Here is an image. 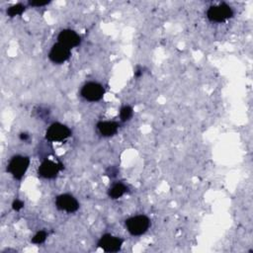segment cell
I'll return each instance as SVG.
<instances>
[{
    "mask_svg": "<svg viewBox=\"0 0 253 253\" xmlns=\"http://www.w3.org/2000/svg\"><path fill=\"white\" fill-rule=\"evenodd\" d=\"M126 227L133 236L144 234L150 226L149 218L144 214H138L126 219Z\"/></svg>",
    "mask_w": 253,
    "mask_h": 253,
    "instance_id": "6da1fadb",
    "label": "cell"
},
{
    "mask_svg": "<svg viewBox=\"0 0 253 253\" xmlns=\"http://www.w3.org/2000/svg\"><path fill=\"white\" fill-rule=\"evenodd\" d=\"M30 165V158L23 155L13 156L7 166V171L17 180H21Z\"/></svg>",
    "mask_w": 253,
    "mask_h": 253,
    "instance_id": "7a4b0ae2",
    "label": "cell"
},
{
    "mask_svg": "<svg viewBox=\"0 0 253 253\" xmlns=\"http://www.w3.org/2000/svg\"><path fill=\"white\" fill-rule=\"evenodd\" d=\"M233 16V11L225 3L211 6L207 11V17L211 22L222 23Z\"/></svg>",
    "mask_w": 253,
    "mask_h": 253,
    "instance_id": "3957f363",
    "label": "cell"
},
{
    "mask_svg": "<svg viewBox=\"0 0 253 253\" xmlns=\"http://www.w3.org/2000/svg\"><path fill=\"white\" fill-rule=\"evenodd\" d=\"M71 135V130L65 125L60 123L51 124L45 132V139L50 142H60Z\"/></svg>",
    "mask_w": 253,
    "mask_h": 253,
    "instance_id": "277c9868",
    "label": "cell"
},
{
    "mask_svg": "<svg viewBox=\"0 0 253 253\" xmlns=\"http://www.w3.org/2000/svg\"><path fill=\"white\" fill-rule=\"evenodd\" d=\"M105 93L104 87L97 82H87L81 88V96L89 102L100 101Z\"/></svg>",
    "mask_w": 253,
    "mask_h": 253,
    "instance_id": "5b68a950",
    "label": "cell"
},
{
    "mask_svg": "<svg viewBox=\"0 0 253 253\" xmlns=\"http://www.w3.org/2000/svg\"><path fill=\"white\" fill-rule=\"evenodd\" d=\"M124 240L121 237L114 236L110 233H106L101 236V238L98 241V247L102 248L105 252L113 253L118 252L123 245Z\"/></svg>",
    "mask_w": 253,
    "mask_h": 253,
    "instance_id": "8992f818",
    "label": "cell"
},
{
    "mask_svg": "<svg viewBox=\"0 0 253 253\" xmlns=\"http://www.w3.org/2000/svg\"><path fill=\"white\" fill-rule=\"evenodd\" d=\"M55 206L58 210L66 211L68 213L75 212L79 209V203L70 194H61L55 199Z\"/></svg>",
    "mask_w": 253,
    "mask_h": 253,
    "instance_id": "52a82bcc",
    "label": "cell"
},
{
    "mask_svg": "<svg viewBox=\"0 0 253 253\" xmlns=\"http://www.w3.org/2000/svg\"><path fill=\"white\" fill-rule=\"evenodd\" d=\"M61 169H63V165L61 163H55L49 159H44L39 166L38 174L42 178L52 179L56 177Z\"/></svg>",
    "mask_w": 253,
    "mask_h": 253,
    "instance_id": "ba28073f",
    "label": "cell"
},
{
    "mask_svg": "<svg viewBox=\"0 0 253 253\" xmlns=\"http://www.w3.org/2000/svg\"><path fill=\"white\" fill-rule=\"evenodd\" d=\"M71 55V50L67 46L61 44L60 42L54 43L49 52H48V58L56 64H61L65 62Z\"/></svg>",
    "mask_w": 253,
    "mask_h": 253,
    "instance_id": "9c48e42d",
    "label": "cell"
},
{
    "mask_svg": "<svg viewBox=\"0 0 253 253\" xmlns=\"http://www.w3.org/2000/svg\"><path fill=\"white\" fill-rule=\"evenodd\" d=\"M57 40H58V42L67 46L70 49L72 47L79 45L81 42L80 36L75 31L70 29H64L60 31V33L57 36Z\"/></svg>",
    "mask_w": 253,
    "mask_h": 253,
    "instance_id": "30bf717a",
    "label": "cell"
},
{
    "mask_svg": "<svg viewBox=\"0 0 253 253\" xmlns=\"http://www.w3.org/2000/svg\"><path fill=\"white\" fill-rule=\"evenodd\" d=\"M119 123L117 122H111V121H101L97 124V128L99 132L106 137L113 136L117 133L119 129Z\"/></svg>",
    "mask_w": 253,
    "mask_h": 253,
    "instance_id": "8fae6325",
    "label": "cell"
},
{
    "mask_svg": "<svg viewBox=\"0 0 253 253\" xmlns=\"http://www.w3.org/2000/svg\"><path fill=\"white\" fill-rule=\"evenodd\" d=\"M127 191H128V188L126 187V185H125L122 182H116L109 189L108 196L113 200H117L123 197Z\"/></svg>",
    "mask_w": 253,
    "mask_h": 253,
    "instance_id": "7c38bea8",
    "label": "cell"
},
{
    "mask_svg": "<svg viewBox=\"0 0 253 253\" xmlns=\"http://www.w3.org/2000/svg\"><path fill=\"white\" fill-rule=\"evenodd\" d=\"M26 10V6L22 3H18V4H15L11 7H9L7 9V15L11 18L13 17H16L18 15H21L23 14V12Z\"/></svg>",
    "mask_w": 253,
    "mask_h": 253,
    "instance_id": "4fadbf2b",
    "label": "cell"
},
{
    "mask_svg": "<svg viewBox=\"0 0 253 253\" xmlns=\"http://www.w3.org/2000/svg\"><path fill=\"white\" fill-rule=\"evenodd\" d=\"M133 110L130 106H124L120 111V119L122 122H127L132 117Z\"/></svg>",
    "mask_w": 253,
    "mask_h": 253,
    "instance_id": "5bb4252c",
    "label": "cell"
},
{
    "mask_svg": "<svg viewBox=\"0 0 253 253\" xmlns=\"http://www.w3.org/2000/svg\"><path fill=\"white\" fill-rule=\"evenodd\" d=\"M46 237H47V232L45 230H40L32 237V243L42 244L45 241Z\"/></svg>",
    "mask_w": 253,
    "mask_h": 253,
    "instance_id": "9a60e30c",
    "label": "cell"
},
{
    "mask_svg": "<svg viewBox=\"0 0 253 253\" xmlns=\"http://www.w3.org/2000/svg\"><path fill=\"white\" fill-rule=\"evenodd\" d=\"M119 173V169L117 166H109L107 169H106V174L111 177V178H115Z\"/></svg>",
    "mask_w": 253,
    "mask_h": 253,
    "instance_id": "2e32d148",
    "label": "cell"
},
{
    "mask_svg": "<svg viewBox=\"0 0 253 253\" xmlns=\"http://www.w3.org/2000/svg\"><path fill=\"white\" fill-rule=\"evenodd\" d=\"M49 2L50 1H47V0H30L29 5L33 7H41V6L47 5Z\"/></svg>",
    "mask_w": 253,
    "mask_h": 253,
    "instance_id": "e0dca14e",
    "label": "cell"
},
{
    "mask_svg": "<svg viewBox=\"0 0 253 253\" xmlns=\"http://www.w3.org/2000/svg\"><path fill=\"white\" fill-rule=\"evenodd\" d=\"M24 207V203L21 200H14L12 203V209L16 211H19L20 210H22Z\"/></svg>",
    "mask_w": 253,
    "mask_h": 253,
    "instance_id": "ac0fdd59",
    "label": "cell"
},
{
    "mask_svg": "<svg viewBox=\"0 0 253 253\" xmlns=\"http://www.w3.org/2000/svg\"><path fill=\"white\" fill-rule=\"evenodd\" d=\"M29 138H30V134L29 133H27V132H21L20 133V139L21 140L27 141V140H29Z\"/></svg>",
    "mask_w": 253,
    "mask_h": 253,
    "instance_id": "d6986e66",
    "label": "cell"
},
{
    "mask_svg": "<svg viewBox=\"0 0 253 253\" xmlns=\"http://www.w3.org/2000/svg\"><path fill=\"white\" fill-rule=\"evenodd\" d=\"M142 75V69L141 68H137L135 71H134V76L135 77H140Z\"/></svg>",
    "mask_w": 253,
    "mask_h": 253,
    "instance_id": "ffe728a7",
    "label": "cell"
}]
</instances>
